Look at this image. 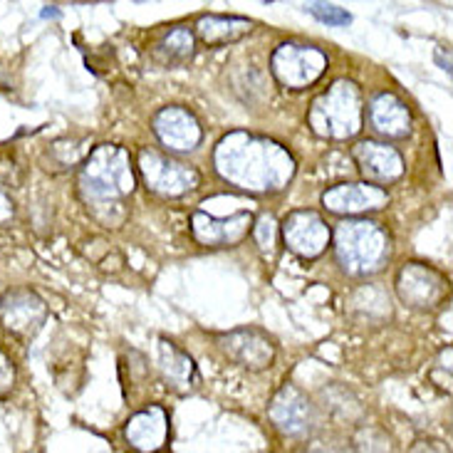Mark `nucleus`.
I'll return each mask as SVG.
<instances>
[{"instance_id": "1", "label": "nucleus", "mask_w": 453, "mask_h": 453, "mask_svg": "<svg viewBox=\"0 0 453 453\" xmlns=\"http://www.w3.org/2000/svg\"><path fill=\"white\" fill-rule=\"evenodd\" d=\"M213 166L226 184L250 194H275L293 181L295 159L280 142L235 129L219 142Z\"/></svg>"}, {"instance_id": "2", "label": "nucleus", "mask_w": 453, "mask_h": 453, "mask_svg": "<svg viewBox=\"0 0 453 453\" xmlns=\"http://www.w3.org/2000/svg\"><path fill=\"white\" fill-rule=\"evenodd\" d=\"M136 176L132 157L124 147L99 144L82 161L77 176V191L87 211L107 228L122 226L127 219V201L134 194Z\"/></svg>"}, {"instance_id": "3", "label": "nucleus", "mask_w": 453, "mask_h": 453, "mask_svg": "<svg viewBox=\"0 0 453 453\" xmlns=\"http://www.w3.org/2000/svg\"><path fill=\"white\" fill-rule=\"evenodd\" d=\"M392 250L387 228L369 219H347L334 231V257L352 278H367L384 268Z\"/></svg>"}, {"instance_id": "4", "label": "nucleus", "mask_w": 453, "mask_h": 453, "mask_svg": "<svg viewBox=\"0 0 453 453\" xmlns=\"http://www.w3.org/2000/svg\"><path fill=\"white\" fill-rule=\"evenodd\" d=\"M307 124L315 134L332 142H344L359 134L365 124L362 89L352 80L332 82L322 95L312 99L307 111Z\"/></svg>"}, {"instance_id": "5", "label": "nucleus", "mask_w": 453, "mask_h": 453, "mask_svg": "<svg viewBox=\"0 0 453 453\" xmlns=\"http://www.w3.org/2000/svg\"><path fill=\"white\" fill-rule=\"evenodd\" d=\"M136 169L149 191L161 198H181L201 184V173L194 166L157 149H142Z\"/></svg>"}, {"instance_id": "6", "label": "nucleus", "mask_w": 453, "mask_h": 453, "mask_svg": "<svg viewBox=\"0 0 453 453\" xmlns=\"http://www.w3.org/2000/svg\"><path fill=\"white\" fill-rule=\"evenodd\" d=\"M327 70V55L315 45L282 42L270 58V73L285 89H307Z\"/></svg>"}, {"instance_id": "7", "label": "nucleus", "mask_w": 453, "mask_h": 453, "mask_svg": "<svg viewBox=\"0 0 453 453\" xmlns=\"http://www.w3.org/2000/svg\"><path fill=\"white\" fill-rule=\"evenodd\" d=\"M268 418L288 439H307L319 424L318 406L295 384H285L278 389L268 406Z\"/></svg>"}, {"instance_id": "8", "label": "nucleus", "mask_w": 453, "mask_h": 453, "mask_svg": "<svg viewBox=\"0 0 453 453\" xmlns=\"http://www.w3.org/2000/svg\"><path fill=\"white\" fill-rule=\"evenodd\" d=\"M280 235L295 256L305 257V260L319 257L332 243L330 223L325 221L318 211L310 209L288 213L285 221L280 223Z\"/></svg>"}, {"instance_id": "9", "label": "nucleus", "mask_w": 453, "mask_h": 453, "mask_svg": "<svg viewBox=\"0 0 453 453\" xmlns=\"http://www.w3.org/2000/svg\"><path fill=\"white\" fill-rule=\"evenodd\" d=\"M449 293V282L426 263H406L396 275V295L414 310H434Z\"/></svg>"}, {"instance_id": "10", "label": "nucleus", "mask_w": 453, "mask_h": 453, "mask_svg": "<svg viewBox=\"0 0 453 453\" xmlns=\"http://www.w3.org/2000/svg\"><path fill=\"white\" fill-rule=\"evenodd\" d=\"M151 129L154 136L159 139V144L169 154H188L201 144L203 139V129L196 114L186 107L172 104V107H161L154 119H151Z\"/></svg>"}, {"instance_id": "11", "label": "nucleus", "mask_w": 453, "mask_h": 453, "mask_svg": "<svg viewBox=\"0 0 453 453\" xmlns=\"http://www.w3.org/2000/svg\"><path fill=\"white\" fill-rule=\"evenodd\" d=\"M221 352L238 367L248 372H263L275 362V342L257 327H241L219 337Z\"/></svg>"}, {"instance_id": "12", "label": "nucleus", "mask_w": 453, "mask_h": 453, "mask_svg": "<svg viewBox=\"0 0 453 453\" xmlns=\"http://www.w3.org/2000/svg\"><path fill=\"white\" fill-rule=\"evenodd\" d=\"M253 231V213L250 211H235L226 216H211L206 211L198 209L191 216V233L196 243L206 248H231L243 241L248 233Z\"/></svg>"}, {"instance_id": "13", "label": "nucleus", "mask_w": 453, "mask_h": 453, "mask_svg": "<svg viewBox=\"0 0 453 453\" xmlns=\"http://www.w3.org/2000/svg\"><path fill=\"white\" fill-rule=\"evenodd\" d=\"M352 159H355L359 173L367 179V184L384 186L394 184L404 176V159L394 147L387 142H377V139H365L357 142L352 147Z\"/></svg>"}, {"instance_id": "14", "label": "nucleus", "mask_w": 453, "mask_h": 453, "mask_svg": "<svg viewBox=\"0 0 453 453\" xmlns=\"http://www.w3.org/2000/svg\"><path fill=\"white\" fill-rule=\"evenodd\" d=\"M172 434L169 411L159 404H149L136 411L124 424V439L139 453H159Z\"/></svg>"}, {"instance_id": "15", "label": "nucleus", "mask_w": 453, "mask_h": 453, "mask_svg": "<svg viewBox=\"0 0 453 453\" xmlns=\"http://www.w3.org/2000/svg\"><path fill=\"white\" fill-rule=\"evenodd\" d=\"M389 203L387 188L372 184H337L322 194V206L334 216H365Z\"/></svg>"}, {"instance_id": "16", "label": "nucleus", "mask_w": 453, "mask_h": 453, "mask_svg": "<svg viewBox=\"0 0 453 453\" xmlns=\"http://www.w3.org/2000/svg\"><path fill=\"white\" fill-rule=\"evenodd\" d=\"M0 319L12 334L30 337L45 325L48 305L33 290H8L0 297Z\"/></svg>"}, {"instance_id": "17", "label": "nucleus", "mask_w": 453, "mask_h": 453, "mask_svg": "<svg viewBox=\"0 0 453 453\" xmlns=\"http://www.w3.org/2000/svg\"><path fill=\"white\" fill-rule=\"evenodd\" d=\"M365 117L369 119V127L384 139H404L411 134V111L404 99L394 92L374 95Z\"/></svg>"}, {"instance_id": "18", "label": "nucleus", "mask_w": 453, "mask_h": 453, "mask_svg": "<svg viewBox=\"0 0 453 453\" xmlns=\"http://www.w3.org/2000/svg\"><path fill=\"white\" fill-rule=\"evenodd\" d=\"M157 367L164 384L176 394L191 392L198 384V369L194 357L186 355L179 344L169 342V340H159V359H157Z\"/></svg>"}, {"instance_id": "19", "label": "nucleus", "mask_w": 453, "mask_h": 453, "mask_svg": "<svg viewBox=\"0 0 453 453\" xmlns=\"http://www.w3.org/2000/svg\"><path fill=\"white\" fill-rule=\"evenodd\" d=\"M253 33V20L238 18V15H203L196 23V40L206 48H223L243 40Z\"/></svg>"}, {"instance_id": "20", "label": "nucleus", "mask_w": 453, "mask_h": 453, "mask_svg": "<svg viewBox=\"0 0 453 453\" xmlns=\"http://www.w3.org/2000/svg\"><path fill=\"white\" fill-rule=\"evenodd\" d=\"M194 52H196V35H194V30L186 27V25H176V27H172L166 35L161 37L159 45L154 48V58L161 65H166V67H179V65L191 60Z\"/></svg>"}, {"instance_id": "21", "label": "nucleus", "mask_w": 453, "mask_h": 453, "mask_svg": "<svg viewBox=\"0 0 453 453\" xmlns=\"http://www.w3.org/2000/svg\"><path fill=\"white\" fill-rule=\"evenodd\" d=\"M389 305H392L389 295L380 285H365L349 297V312L365 322H380V319L389 318V312H392Z\"/></svg>"}, {"instance_id": "22", "label": "nucleus", "mask_w": 453, "mask_h": 453, "mask_svg": "<svg viewBox=\"0 0 453 453\" xmlns=\"http://www.w3.org/2000/svg\"><path fill=\"white\" fill-rule=\"evenodd\" d=\"M355 453H396V441L387 429L380 426H359L352 439Z\"/></svg>"}, {"instance_id": "23", "label": "nucleus", "mask_w": 453, "mask_h": 453, "mask_svg": "<svg viewBox=\"0 0 453 453\" xmlns=\"http://www.w3.org/2000/svg\"><path fill=\"white\" fill-rule=\"evenodd\" d=\"M322 396H325L327 409L340 418L355 421V418L362 417V404L357 402V396L349 389H344V387H330V389L322 392Z\"/></svg>"}, {"instance_id": "24", "label": "nucleus", "mask_w": 453, "mask_h": 453, "mask_svg": "<svg viewBox=\"0 0 453 453\" xmlns=\"http://www.w3.org/2000/svg\"><path fill=\"white\" fill-rule=\"evenodd\" d=\"M305 11L315 15L319 23L332 25V27H344V25L352 23V15L340 5H332V3H307Z\"/></svg>"}, {"instance_id": "25", "label": "nucleus", "mask_w": 453, "mask_h": 453, "mask_svg": "<svg viewBox=\"0 0 453 453\" xmlns=\"http://www.w3.org/2000/svg\"><path fill=\"white\" fill-rule=\"evenodd\" d=\"M275 233H278V226H275V219L270 213H263L257 221H253V235H256V243L263 248V250H273L275 245Z\"/></svg>"}, {"instance_id": "26", "label": "nucleus", "mask_w": 453, "mask_h": 453, "mask_svg": "<svg viewBox=\"0 0 453 453\" xmlns=\"http://www.w3.org/2000/svg\"><path fill=\"white\" fill-rule=\"evenodd\" d=\"M451 347L441 349V355L436 359V367L431 369L429 377L436 387H441L446 392H451Z\"/></svg>"}, {"instance_id": "27", "label": "nucleus", "mask_w": 453, "mask_h": 453, "mask_svg": "<svg viewBox=\"0 0 453 453\" xmlns=\"http://www.w3.org/2000/svg\"><path fill=\"white\" fill-rule=\"evenodd\" d=\"M15 387V367L8 357L0 352V399L8 396Z\"/></svg>"}, {"instance_id": "28", "label": "nucleus", "mask_w": 453, "mask_h": 453, "mask_svg": "<svg viewBox=\"0 0 453 453\" xmlns=\"http://www.w3.org/2000/svg\"><path fill=\"white\" fill-rule=\"evenodd\" d=\"M409 453H451L449 451V446L441 441H434V439H421V441H417L411 449H409Z\"/></svg>"}, {"instance_id": "29", "label": "nucleus", "mask_w": 453, "mask_h": 453, "mask_svg": "<svg viewBox=\"0 0 453 453\" xmlns=\"http://www.w3.org/2000/svg\"><path fill=\"white\" fill-rule=\"evenodd\" d=\"M12 216H15V203H12L11 194L0 186V226L11 223Z\"/></svg>"}, {"instance_id": "30", "label": "nucleus", "mask_w": 453, "mask_h": 453, "mask_svg": "<svg viewBox=\"0 0 453 453\" xmlns=\"http://www.w3.org/2000/svg\"><path fill=\"white\" fill-rule=\"evenodd\" d=\"M310 453H347V451L337 449V446H315Z\"/></svg>"}, {"instance_id": "31", "label": "nucleus", "mask_w": 453, "mask_h": 453, "mask_svg": "<svg viewBox=\"0 0 453 453\" xmlns=\"http://www.w3.org/2000/svg\"><path fill=\"white\" fill-rule=\"evenodd\" d=\"M58 15H60V12L55 11V5H52V8H45V11H42V18H58Z\"/></svg>"}]
</instances>
